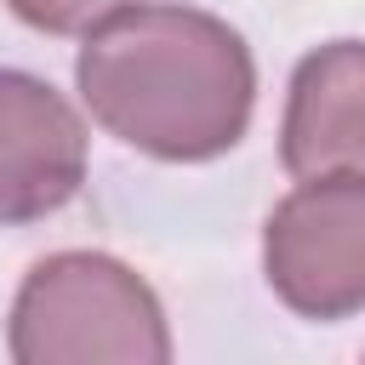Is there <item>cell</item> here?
Here are the masks:
<instances>
[{
  "instance_id": "1",
  "label": "cell",
  "mask_w": 365,
  "mask_h": 365,
  "mask_svg": "<svg viewBox=\"0 0 365 365\" xmlns=\"http://www.w3.org/2000/svg\"><path fill=\"white\" fill-rule=\"evenodd\" d=\"M74 86L108 137L171 165L240 148L257 108L245 34L217 11L165 0H137L80 34Z\"/></svg>"
},
{
  "instance_id": "2",
  "label": "cell",
  "mask_w": 365,
  "mask_h": 365,
  "mask_svg": "<svg viewBox=\"0 0 365 365\" xmlns=\"http://www.w3.org/2000/svg\"><path fill=\"white\" fill-rule=\"evenodd\" d=\"M6 348L17 365H165L171 325L131 262L108 251H51L11 297Z\"/></svg>"
},
{
  "instance_id": "3",
  "label": "cell",
  "mask_w": 365,
  "mask_h": 365,
  "mask_svg": "<svg viewBox=\"0 0 365 365\" xmlns=\"http://www.w3.org/2000/svg\"><path fill=\"white\" fill-rule=\"evenodd\" d=\"M262 279L302 319L365 308V171L297 177L262 222Z\"/></svg>"
},
{
  "instance_id": "4",
  "label": "cell",
  "mask_w": 365,
  "mask_h": 365,
  "mask_svg": "<svg viewBox=\"0 0 365 365\" xmlns=\"http://www.w3.org/2000/svg\"><path fill=\"white\" fill-rule=\"evenodd\" d=\"M86 160L80 108L40 74L0 68V228L57 217L86 182Z\"/></svg>"
},
{
  "instance_id": "5",
  "label": "cell",
  "mask_w": 365,
  "mask_h": 365,
  "mask_svg": "<svg viewBox=\"0 0 365 365\" xmlns=\"http://www.w3.org/2000/svg\"><path fill=\"white\" fill-rule=\"evenodd\" d=\"M279 165L291 177L365 171V40H331L291 68Z\"/></svg>"
},
{
  "instance_id": "6",
  "label": "cell",
  "mask_w": 365,
  "mask_h": 365,
  "mask_svg": "<svg viewBox=\"0 0 365 365\" xmlns=\"http://www.w3.org/2000/svg\"><path fill=\"white\" fill-rule=\"evenodd\" d=\"M17 23L40 29V34H91L103 17L137 6V0H6Z\"/></svg>"
}]
</instances>
